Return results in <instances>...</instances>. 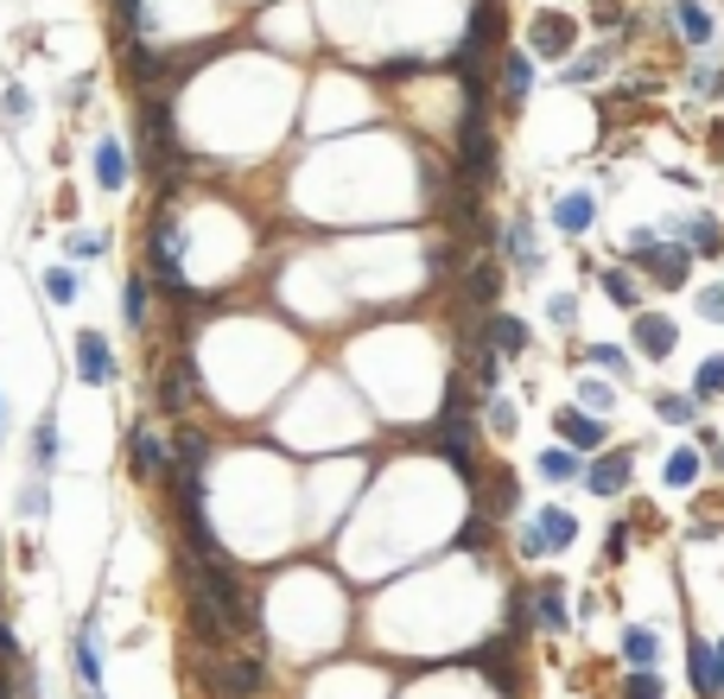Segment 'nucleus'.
<instances>
[{
    "instance_id": "aec40b11",
    "label": "nucleus",
    "mask_w": 724,
    "mask_h": 699,
    "mask_svg": "<svg viewBox=\"0 0 724 699\" xmlns=\"http://www.w3.org/2000/svg\"><path fill=\"white\" fill-rule=\"evenodd\" d=\"M166 458H172L166 439H153V433L140 426V433H134V470H140V477H153V470H166Z\"/></svg>"
},
{
    "instance_id": "a878e982",
    "label": "nucleus",
    "mask_w": 724,
    "mask_h": 699,
    "mask_svg": "<svg viewBox=\"0 0 724 699\" xmlns=\"http://www.w3.org/2000/svg\"><path fill=\"white\" fill-rule=\"evenodd\" d=\"M172 458H179V465H204V458H210V439H204V433H191V426H179Z\"/></svg>"
},
{
    "instance_id": "6e6552de",
    "label": "nucleus",
    "mask_w": 724,
    "mask_h": 699,
    "mask_svg": "<svg viewBox=\"0 0 724 699\" xmlns=\"http://www.w3.org/2000/svg\"><path fill=\"white\" fill-rule=\"evenodd\" d=\"M210 680H216V693H223V699H248L260 680H267V674H260V661H248V655H242V661H216V674H210Z\"/></svg>"
},
{
    "instance_id": "dca6fc26",
    "label": "nucleus",
    "mask_w": 724,
    "mask_h": 699,
    "mask_svg": "<svg viewBox=\"0 0 724 699\" xmlns=\"http://www.w3.org/2000/svg\"><path fill=\"white\" fill-rule=\"evenodd\" d=\"M496 293H502V267H490V261L465 267V299L470 306H496Z\"/></svg>"
},
{
    "instance_id": "a19ab883",
    "label": "nucleus",
    "mask_w": 724,
    "mask_h": 699,
    "mask_svg": "<svg viewBox=\"0 0 724 699\" xmlns=\"http://www.w3.org/2000/svg\"><path fill=\"white\" fill-rule=\"evenodd\" d=\"M699 311H705L712 325H724V280H718V286H705V293H699Z\"/></svg>"
},
{
    "instance_id": "de8ad7c7",
    "label": "nucleus",
    "mask_w": 724,
    "mask_h": 699,
    "mask_svg": "<svg viewBox=\"0 0 724 699\" xmlns=\"http://www.w3.org/2000/svg\"><path fill=\"white\" fill-rule=\"evenodd\" d=\"M0 661H20V648H13V629L0 623Z\"/></svg>"
},
{
    "instance_id": "79ce46f5",
    "label": "nucleus",
    "mask_w": 724,
    "mask_h": 699,
    "mask_svg": "<svg viewBox=\"0 0 724 699\" xmlns=\"http://www.w3.org/2000/svg\"><path fill=\"white\" fill-rule=\"evenodd\" d=\"M490 426H496V433H515V401H502V394H496V401H490Z\"/></svg>"
},
{
    "instance_id": "09e8293b",
    "label": "nucleus",
    "mask_w": 724,
    "mask_h": 699,
    "mask_svg": "<svg viewBox=\"0 0 724 699\" xmlns=\"http://www.w3.org/2000/svg\"><path fill=\"white\" fill-rule=\"evenodd\" d=\"M0 699H13V693H7V668H0Z\"/></svg>"
},
{
    "instance_id": "412c9836",
    "label": "nucleus",
    "mask_w": 724,
    "mask_h": 699,
    "mask_svg": "<svg viewBox=\"0 0 724 699\" xmlns=\"http://www.w3.org/2000/svg\"><path fill=\"white\" fill-rule=\"evenodd\" d=\"M52 465H57V426L52 420H39V433H32V470L52 477Z\"/></svg>"
},
{
    "instance_id": "6ab92c4d",
    "label": "nucleus",
    "mask_w": 724,
    "mask_h": 699,
    "mask_svg": "<svg viewBox=\"0 0 724 699\" xmlns=\"http://www.w3.org/2000/svg\"><path fill=\"white\" fill-rule=\"evenodd\" d=\"M673 27L686 32L693 45H705V39H712V13H705L699 0H673Z\"/></svg>"
},
{
    "instance_id": "c85d7f7f",
    "label": "nucleus",
    "mask_w": 724,
    "mask_h": 699,
    "mask_svg": "<svg viewBox=\"0 0 724 699\" xmlns=\"http://www.w3.org/2000/svg\"><path fill=\"white\" fill-rule=\"evenodd\" d=\"M686 668H693V687H699V693H705V699H718V693H712V648L693 643V648H686Z\"/></svg>"
},
{
    "instance_id": "9b49d317",
    "label": "nucleus",
    "mask_w": 724,
    "mask_h": 699,
    "mask_svg": "<svg viewBox=\"0 0 724 699\" xmlns=\"http://www.w3.org/2000/svg\"><path fill=\"white\" fill-rule=\"evenodd\" d=\"M96 184L103 191H128V147L121 140H96Z\"/></svg>"
},
{
    "instance_id": "20e7f679",
    "label": "nucleus",
    "mask_w": 724,
    "mask_h": 699,
    "mask_svg": "<svg viewBox=\"0 0 724 699\" xmlns=\"http://www.w3.org/2000/svg\"><path fill=\"white\" fill-rule=\"evenodd\" d=\"M629 470H636L629 452H604V458L585 470V490H592V496H622V490H629Z\"/></svg>"
},
{
    "instance_id": "58836bf2",
    "label": "nucleus",
    "mask_w": 724,
    "mask_h": 699,
    "mask_svg": "<svg viewBox=\"0 0 724 699\" xmlns=\"http://www.w3.org/2000/svg\"><path fill=\"white\" fill-rule=\"evenodd\" d=\"M546 318H553L560 331H572V325H578V299H572V293H560V299L546 306Z\"/></svg>"
},
{
    "instance_id": "f03ea898",
    "label": "nucleus",
    "mask_w": 724,
    "mask_h": 699,
    "mask_svg": "<svg viewBox=\"0 0 724 699\" xmlns=\"http://www.w3.org/2000/svg\"><path fill=\"white\" fill-rule=\"evenodd\" d=\"M572 39H578L572 13H560V7L534 13V57H572Z\"/></svg>"
},
{
    "instance_id": "3c124183",
    "label": "nucleus",
    "mask_w": 724,
    "mask_h": 699,
    "mask_svg": "<svg viewBox=\"0 0 724 699\" xmlns=\"http://www.w3.org/2000/svg\"><path fill=\"white\" fill-rule=\"evenodd\" d=\"M604 7H617V0H604Z\"/></svg>"
},
{
    "instance_id": "f257e3e1",
    "label": "nucleus",
    "mask_w": 724,
    "mask_h": 699,
    "mask_svg": "<svg viewBox=\"0 0 724 699\" xmlns=\"http://www.w3.org/2000/svg\"><path fill=\"white\" fill-rule=\"evenodd\" d=\"M629 255L654 286H686V267H693V248L686 242H661V230H636L629 235Z\"/></svg>"
},
{
    "instance_id": "2eb2a0df",
    "label": "nucleus",
    "mask_w": 724,
    "mask_h": 699,
    "mask_svg": "<svg viewBox=\"0 0 724 699\" xmlns=\"http://www.w3.org/2000/svg\"><path fill=\"white\" fill-rule=\"evenodd\" d=\"M509 643H515V636H502V643H483L477 655H470V661H477V668L496 680V693H515V680H509Z\"/></svg>"
},
{
    "instance_id": "c756f323",
    "label": "nucleus",
    "mask_w": 724,
    "mask_h": 699,
    "mask_svg": "<svg viewBox=\"0 0 724 699\" xmlns=\"http://www.w3.org/2000/svg\"><path fill=\"white\" fill-rule=\"evenodd\" d=\"M668 687H661V674L654 668H636L629 680H622V699H661Z\"/></svg>"
},
{
    "instance_id": "ea45409f",
    "label": "nucleus",
    "mask_w": 724,
    "mask_h": 699,
    "mask_svg": "<svg viewBox=\"0 0 724 699\" xmlns=\"http://www.w3.org/2000/svg\"><path fill=\"white\" fill-rule=\"evenodd\" d=\"M103 248H108V235H96V230H77V235H71V255H77V261L103 255Z\"/></svg>"
},
{
    "instance_id": "473e14b6",
    "label": "nucleus",
    "mask_w": 724,
    "mask_h": 699,
    "mask_svg": "<svg viewBox=\"0 0 724 699\" xmlns=\"http://www.w3.org/2000/svg\"><path fill=\"white\" fill-rule=\"evenodd\" d=\"M20 121H32V89L26 83H7V128H20Z\"/></svg>"
},
{
    "instance_id": "f3484780",
    "label": "nucleus",
    "mask_w": 724,
    "mask_h": 699,
    "mask_svg": "<svg viewBox=\"0 0 724 699\" xmlns=\"http://www.w3.org/2000/svg\"><path fill=\"white\" fill-rule=\"evenodd\" d=\"M483 343H490V350H521V343H528V325L509 318V311H490V318H483Z\"/></svg>"
},
{
    "instance_id": "4be33fe9",
    "label": "nucleus",
    "mask_w": 724,
    "mask_h": 699,
    "mask_svg": "<svg viewBox=\"0 0 724 699\" xmlns=\"http://www.w3.org/2000/svg\"><path fill=\"white\" fill-rule=\"evenodd\" d=\"M622 655H629V668H654V655H661L654 629H629V636H622Z\"/></svg>"
},
{
    "instance_id": "0eeeda50",
    "label": "nucleus",
    "mask_w": 724,
    "mask_h": 699,
    "mask_svg": "<svg viewBox=\"0 0 724 699\" xmlns=\"http://www.w3.org/2000/svg\"><path fill=\"white\" fill-rule=\"evenodd\" d=\"M496 64H502V103H509V115H515V108L528 103V89H534V57L528 52H502Z\"/></svg>"
},
{
    "instance_id": "5701e85b",
    "label": "nucleus",
    "mask_w": 724,
    "mask_h": 699,
    "mask_svg": "<svg viewBox=\"0 0 724 699\" xmlns=\"http://www.w3.org/2000/svg\"><path fill=\"white\" fill-rule=\"evenodd\" d=\"M77 274H71V267H45V299H52V306H77Z\"/></svg>"
},
{
    "instance_id": "9d476101",
    "label": "nucleus",
    "mask_w": 724,
    "mask_h": 699,
    "mask_svg": "<svg viewBox=\"0 0 724 699\" xmlns=\"http://www.w3.org/2000/svg\"><path fill=\"white\" fill-rule=\"evenodd\" d=\"M629 318H636V343H642L648 357L661 363V357L673 350V318H668V311H629Z\"/></svg>"
},
{
    "instance_id": "393cba45",
    "label": "nucleus",
    "mask_w": 724,
    "mask_h": 699,
    "mask_svg": "<svg viewBox=\"0 0 724 699\" xmlns=\"http://www.w3.org/2000/svg\"><path fill=\"white\" fill-rule=\"evenodd\" d=\"M121 318H128V325H147V280H140V274H128V286H121Z\"/></svg>"
},
{
    "instance_id": "b1692460",
    "label": "nucleus",
    "mask_w": 724,
    "mask_h": 699,
    "mask_svg": "<svg viewBox=\"0 0 724 699\" xmlns=\"http://www.w3.org/2000/svg\"><path fill=\"white\" fill-rule=\"evenodd\" d=\"M661 477H668L673 490H686V484H699V452H693V445H680V452L668 458V470H661Z\"/></svg>"
},
{
    "instance_id": "72a5a7b5",
    "label": "nucleus",
    "mask_w": 724,
    "mask_h": 699,
    "mask_svg": "<svg viewBox=\"0 0 724 699\" xmlns=\"http://www.w3.org/2000/svg\"><path fill=\"white\" fill-rule=\"evenodd\" d=\"M604 293H610V299H617L622 311H636V280H629L622 267H610V274H604Z\"/></svg>"
},
{
    "instance_id": "2f4dec72",
    "label": "nucleus",
    "mask_w": 724,
    "mask_h": 699,
    "mask_svg": "<svg viewBox=\"0 0 724 699\" xmlns=\"http://www.w3.org/2000/svg\"><path fill=\"white\" fill-rule=\"evenodd\" d=\"M585 363H597L604 375H629V357H622L617 343H592V350H585Z\"/></svg>"
},
{
    "instance_id": "7ed1b4c3",
    "label": "nucleus",
    "mask_w": 724,
    "mask_h": 699,
    "mask_svg": "<svg viewBox=\"0 0 724 699\" xmlns=\"http://www.w3.org/2000/svg\"><path fill=\"white\" fill-rule=\"evenodd\" d=\"M77 375L89 382V389H108V382H115V350H108L103 331H83L77 337Z\"/></svg>"
},
{
    "instance_id": "c03bdc74",
    "label": "nucleus",
    "mask_w": 724,
    "mask_h": 699,
    "mask_svg": "<svg viewBox=\"0 0 724 699\" xmlns=\"http://www.w3.org/2000/svg\"><path fill=\"white\" fill-rule=\"evenodd\" d=\"M578 394H585V407H610V389H604V382H578Z\"/></svg>"
},
{
    "instance_id": "4468645a",
    "label": "nucleus",
    "mask_w": 724,
    "mask_h": 699,
    "mask_svg": "<svg viewBox=\"0 0 724 699\" xmlns=\"http://www.w3.org/2000/svg\"><path fill=\"white\" fill-rule=\"evenodd\" d=\"M528 623H541V629H566V585H560V579H546L541 592H534V617Z\"/></svg>"
},
{
    "instance_id": "39448f33",
    "label": "nucleus",
    "mask_w": 724,
    "mask_h": 699,
    "mask_svg": "<svg viewBox=\"0 0 724 699\" xmlns=\"http://www.w3.org/2000/svg\"><path fill=\"white\" fill-rule=\"evenodd\" d=\"M502 248H509V261H515L521 274H541V267H546L541 235H534V223H528V216H515V223L502 230Z\"/></svg>"
},
{
    "instance_id": "7c9ffc66",
    "label": "nucleus",
    "mask_w": 724,
    "mask_h": 699,
    "mask_svg": "<svg viewBox=\"0 0 724 699\" xmlns=\"http://www.w3.org/2000/svg\"><path fill=\"white\" fill-rule=\"evenodd\" d=\"M509 516V509H515V477H509V470H496L490 477V502H483V516Z\"/></svg>"
},
{
    "instance_id": "e433bc0d",
    "label": "nucleus",
    "mask_w": 724,
    "mask_h": 699,
    "mask_svg": "<svg viewBox=\"0 0 724 699\" xmlns=\"http://www.w3.org/2000/svg\"><path fill=\"white\" fill-rule=\"evenodd\" d=\"M604 57H610V52H585L578 64H566V83H592L597 71H604Z\"/></svg>"
},
{
    "instance_id": "bb28decb",
    "label": "nucleus",
    "mask_w": 724,
    "mask_h": 699,
    "mask_svg": "<svg viewBox=\"0 0 724 699\" xmlns=\"http://www.w3.org/2000/svg\"><path fill=\"white\" fill-rule=\"evenodd\" d=\"M541 477H546V484H572V477H578V458L553 445V452H541Z\"/></svg>"
},
{
    "instance_id": "4c0bfd02",
    "label": "nucleus",
    "mask_w": 724,
    "mask_h": 699,
    "mask_svg": "<svg viewBox=\"0 0 724 699\" xmlns=\"http://www.w3.org/2000/svg\"><path fill=\"white\" fill-rule=\"evenodd\" d=\"M20 516H32V521L45 516V477H32L26 490H20Z\"/></svg>"
},
{
    "instance_id": "a18cd8bd",
    "label": "nucleus",
    "mask_w": 724,
    "mask_h": 699,
    "mask_svg": "<svg viewBox=\"0 0 724 699\" xmlns=\"http://www.w3.org/2000/svg\"><path fill=\"white\" fill-rule=\"evenodd\" d=\"M712 693H718V699H724V643H718V648H712Z\"/></svg>"
},
{
    "instance_id": "49530a36",
    "label": "nucleus",
    "mask_w": 724,
    "mask_h": 699,
    "mask_svg": "<svg viewBox=\"0 0 724 699\" xmlns=\"http://www.w3.org/2000/svg\"><path fill=\"white\" fill-rule=\"evenodd\" d=\"M622 553H629V528L617 521V528H610V560H622Z\"/></svg>"
},
{
    "instance_id": "c9c22d12",
    "label": "nucleus",
    "mask_w": 724,
    "mask_h": 699,
    "mask_svg": "<svg viewBox=\"0 0 724 699\" xmlns=\"http://www.w3.org/2000/svg\"><path fill=\"white\" fill-rule=\"evenodd\" d=\"M705 394H724V357H705V369H699V401Z\"/></svg>"
},
{
    "instance_id": "423d86ee",
    "label": "nucleus",
    "mask_w": 724,
    "mask_h": 699,
    "mask_svg": "<svg viewBox=\"0 0 724 699\" xmlns=\"http://www.w3.org/2000/svg\"><path fill=\"white\" fill-rule=\"evenodd\" d=\"M191 389H198V363L179 357V363L166 369V382H159V414H184V407H191Z\"/></svg>"
},
{
    "instance_id": "37998d69",
    "label": "nucleus",
    "mask_w": 724,
    "mask_h": 699,
    "mask_svg": "<svg viewBox=\"0 0 724 699\" xmlns=\"http://www.w3.org/2000/svg\"><path fill=\"white\" fill-rule=\"evenodd\" d=\"M521 553H528V560H541V553H546V541L534 534V521H521Z\"/></svg>"
},
{
    "instance_id": "ddd939ff",
    "label": "nucleus",
    "mask_w": 724,
    "mask_h": 699,
    "mask_svg": "<svg viewBox=\"0 0 724 699\" xmlns=\"http://www.w3.org/2000/svg\"><path fill=\"white\" fill-rule=\"evenodd\" d=\"M534 534L546 541V553H560V547H572V534H578V516L553 502V509H541V516H534Z\"/></svg>"
},
{
    "instance_id": "f704fd0d",
    "label": "nucleus",
    "mask_w": 724,
    "mask_h": 699,
    "mask_svg": "<svg viewBox=\"0 0 724 699\" xmlns=\"http://www.w3.org/2000/svg\"><path fill=\"white\" fill-rule=\"evenodd\" d=\"M470 363H477V382H483V394H496V382H502V363H496V350H490V343H483V350H477Z\"/></svg>"
},
{
    "instance_id": "f8f14e48",
    "label": "nucleus",
    "mask_w": 724,
    "mask_h": 699,
    "mask_svg": "<svg viewBox=\"0 0 724 699\" xmlns=\"http://www.w3.org/2000/svg\"><path fill=\"white\" fill-rule=\"evenodd\" d=\"M553 223H560L566 235H585V230L597 223V198H592V191H566V198H560V210H553Z\"/></svg>"
},
{
    "instance_id": "cd10ccee",
    "label": "nucleus",
    "mask_w": 724,
    "mask_h": 699,
    "mask_svg": "<svg viewBox=\"0 0 724 699\" xmlns=\"http://www.w3.org/2000/svg\"><path fill=\"white\" fill-rule=\"evenodd\" d=\"M654 407H661V420H668V426H693V420H699V401H686V394H661Z\"/></svg>"
},
{
    "instance_id": "a211bd4d",
    "label": "nucleus",
    "mask_w": 724,
    "mask_h": 699,
    "mask_svg": "<svg viewBox=\"0 0 724 699\" xmlns=\"http://www.w3.org/2000/svg\"><path fill=\"white\" fill-rule=\"evenodd\" d=\"M560 439L572 452H597L604 445V420H585V414H560Z\"/></svg>"
},
{
    "instance_id": "8fccbe9b",
    "label": "nucleus",
    "mask_w": 724,
    "mask_h": 699,
    "mask_svg": "<svg viewBox=\"0 0 724 699\" xmlns=\"http://www.w3.org/2000/svg\"><path fill=\"white\" fill-rule=\"evenodd\" d=\"M0 426H7V407H0Z\"/></svg>"
},
{
    "instance_id": "1a4fd4ad",
    "label": "nucleus",
    "mask_w": 724,
    "mask_h": 699,
    "mask_svg": "<svg viewBox=\"0 0 724 699\" xmlns=\"http://www.w3.org/2000/svg\"><path fill=\"white\" fill-rule=\"evenodd\" d=\"M71 661H77L83 699H103V661H96V629H89V623H83L77 643H71Z\"/></svg>"
}]
</instances>
